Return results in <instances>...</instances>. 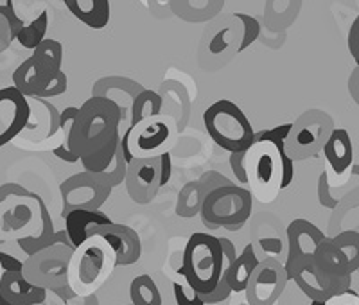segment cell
Masks as SVG:
<instances>
[{"label": "cell", "instance_id": "cell-2", "mask_svg": "<svg viewBox=\"0 0 359 305\" xmlns=\"http://www.w3.org/2000/svg\"><path fill=\"white\" fill-rule=\"evenodd\" d=\"M117 268V253L102 236L92 233L72 252L69 264V287L72 294L92 297Z\"/></svg>", "mask_w": 359, "mask_h": 305}, {"label": "cell", "instance_id": "cell-31", "mask_svg": "<svg viewBox=\"0 0 359 305\" xmlns=\"http://www.w3.org/2000/svg\"><path fill=\"white\" fill-rule=\"evenodd\" d=\"M236 18L237 20H241L243 24V40H241V45H239V53H243V50H246L252 43H255L259 38V34H261V24H259V20L255 17H252V15H248V13H236Z\"/></svg>", "mask_w": 359, "mask_h": 305}, {"label": "cell", "instance_id": "cell-30", "mask_svg": "<svg viewBox=\"0 0 359 305\" xmlns=\"http://www.w3.org/2000/svg\"><path fill=\"white\" fill-rule=\"evenodd\" d=\"M200 183H187L184 191L180 192L178 207H176L178 216L192 217L196 212H201V205L207 194H200Z\"/></svg>", "mask_w": 359, "mask_h": 305}, {"label": "cell", "instance_id": "cell-9", "mask_svg": "<svg viewBox=\"0 0 359 305\" xmlns=\"http://www.w3.org/2000/svg\"><path fill=\"white\" fill-rule=\"evenodd\" d=\"M320 271L331 277H352L359 269V232L347 230L334 237H325L313 255Z\"/></svg>", "mask_w": 359, "mask_h": 305}, {"label": "cell", "instance_id": "cell-38", "mask_svg": "<svg viewBox=\"0 0 359 305\" xmlns=\"http://www.w3.org/2000/svg\"><path fill=\"white\" fill-rule=\"evenodd\" d=\"M243 156H245V151H239V153H230V169H232L233 176L237 178V182L241 185H246V175H245V165H243Z\"/></svg>", "mask_w": 359, "mask_h": 305}, {"label": "cell", "instance_id": "cell-42", "mask_svg": "<svg viewBox=\"0 0 359 305\" xmlns=\"http://www.w3.org/2000/svg\"><path fill=\"white\" fill-rule=\"evenodd\" d=\"M160 165H162V178H160V185L163 187V185H168L172 175L171 153H163V155L160 156Z\"/></svg>", "mask_w": 359, "mask_h": 305}, {"label": "cell", "instance_id": "cell-39", "mask_svg": "<svg viewBox=\"0 0 359 305\" xmlns=\"http://www.w3.org/2000/svg\"><path fill=\"white\" fill-rule=\"evenodd\" d=\"M0 268L2 271H17V269H24V262L18 261L17 257L11 255L8 252H0Z\"/></svg>", "mask_w": 359, "mask_h": 305}, {"label": "cell", "instance_id": "cell-10", "mask_svg": "<svg viewBox=\"0 0 359 305\" xmlns=\"http://www.w3.org/2000/svg\"><path fill=\"white\" fill-rule=\"evenodd\" d=\"M63 198L62 216L69 212L85 208V210H101L104 201L110 198L114 187L102 172L81 171L70 176L60 185Z\"/></svg>", "mask_w": 359, "mask_h": 305}, {"label": "cell", "instance_id": "cell-46", "mask_svg": "<svg viewBox=\"0 0 359 305\" xmlns=\"http://www.w3.org/2000/svg\"><path fill=\"white\" fill-rule=\"evenodd\" d=\"M311 305H325V301H311Z\"/></svg>", "mask_w": 359, "mask_h": 305}, {"label": "cell", "instance_id": "cell-6", "mask_svg": "<svg viewBox=\"0 0 359 305\" xmlns=\"http://www.w3.org/2000/svg\"><path fill=\"white\" fill-rule=\"evenodd\" d=\"M253 196L243 185L226 183L205 196L200 216L205 226L239 230L252 216Z\"/></svg>", "mask_w": 359, "mask_h": 305}, {"label": "cell", "instance_id": "cell-17", "mask_svg": "<svg viewBox=\"0 0 359 305\" xmlns=\"http://www.w3.org/2000/svg\"><path fill=\"white\" fill-rule=\"evenodd\" d=\"M325 240V233L307 219H294L287 226V259L286 268L294 262L313 257L316 248Z\"/></svg>", "mask_w": 359, "mask_h": 305}, {"label": "cell", "instance_id": "cell-15", "mask_svg": "<svg viewBox=\"0 0 359 305\" xmlns=\"http://www.w3.org/2000/svg\"><path fill=\"white\" fill-rule=\"evenodd\" d=\"M160 178H162V165L158 158H135L128 167L126 191L131 200L139 205H146L153 200L158 192Z\"/></svg>", "mask_w": 359, "mask_h": 305}, {"label": "cell", "instance_id": "cell-36", "mask_svg": "<svg viewBox=\"0 0 359 305\" xmlns=\"http://www.w3.org/2000/svg\"><path fill=\"white\" fill-rule=\"evenodd\" d=\"M0 15L8 20L9 27H11L13 38H17V34L20 33L22 27H24V20L17 15L15 8H13V0H6V4H0Z\"/></svg>", "mask_w": 359, "mask_h": 305}, {"label": "cell", "instance_id": "cell-28", "mask_svg": "<svg viewBox=\"0 0 359 305\" xmlns=\"http://www.w3.org/2000/svg\"><path fill=\"white\" fill-rule=\"evenodd\" d=\"M118 146H121V135H118L115 140L108 142L104 147H101L99 151H95V153H92V155H88V156H85V158L79 160L83 165V169H85V171H90V172H104L108 167H110V163H111V160H114L115 153H117Z\"/></svg>", "mask_w": 359, "mask_h": 305}, {"label": "cell", "instance_id": "cell-13", "mask_svg": "<svg viewBox=\"0 0 359 305\" xmlns=\"http://www.w3.org/2000/svg\"><path fill=\"white\" fill-rule=\"evenodd\" d=\"M290 277L286 266L275 257H266L264 261L253 271L246 287V301L248 305H273L284 293Z\"/></svg>", "mask_w": 359, "mask_h": 305}, {"label": "cell", "instance_id": "cell-40", "mask_svg": "<svg viewBox=\"0 0 359 305\" xmlns=\"http://www.w3.org/2000/svg\"><path fill=\"white\" fill-rule=\"evenodd\" d=\"M325 305H359V294L354 293L352 289H348L345 293L338 294V297L325 301Z\"/></svg>", "mask_w": 359, "mask_h": 305}, {"label": "cell", "instance_id": "cell-37", "mask_svg": "<svg viewBox=\"0 0 359 305\" xmlns=\"http://www.w3.org/2000/svg\"><path fill=\"white\" fill-rule=\"evenodd\" d=\"M347 45H348V53H351V56L354 57L355 65H358L359 69V15L354 18L351 29H348Z\"/></svg>", "mask_w": 359, "mask_h": 305}, {"label": "cell", "instance_id": "cell-44", "mask_svg": "<svg viewBox=\"0 0 359 305\" xmlns=\"http://www.w3.org/2000/svg\"><path fill=\"white\" fill-rule=\"evenodd\" d=\"M226 33H229V31L224 29V31H221V33H217L216 36H214V40L210 41V53L217 54V45H221V50L226 47V43H224V34H226Z\"/></svg>", "mask_w": 359, "mask_h": 305}, {"label": "cell", "instance_id": "cell-8", "mask_svg": "<svg viewBox=\"0 0 359 305\" xmlns=\"http://www.w3.org/2000/svg\"><path fill=\"white\" fill-rule=\"evenodd\" d=\"M76 248L65 244H54L24 261V277L33 285L47 291H60L69 287V264Z\"/></svg>", "mask_w": 359, "mask_h": 305}, {"label": "cell", "instance_id": "cell-21", "mask_svg": "<svg viewBox=\"0 0 359 305\" xmlns=\"http://www.w3.org/2000/svg\"><path fill=\"white\" fill-rule=\"evenodd\" d=\"M63 219H65V232L69 233V239L74 244V248L81 246L88 239L92 226L114 223L108 217V214H104L102 210H85V208L69 212Z\"/></svg>", "mask_w": 359, "mask_h": 305}, {"label": "cell", "instance_id": "cell-32", "mask_svg": "<svg viewBox=\"0 0 359 305\" xmlns=\"http://www.w3.org/2000/svg\"><path fill=\"white\" fill-rule=\"evenodd\" d=\"M128 167H130V163H128V160L124 158L123 149H121V146H118V149H117V153H115L114 160H111L110 167H108L107 171L102 172V175L107 176V179L110 182V185L115 189V187H118V185H124V182H126Z\"/></svg>", "mask_w": 359, "mask_h": 305}, {"label": "cell", "instance_id": "cell-43", "mask_svg": "<svg viewBox=\"0 0 359 305\" xmlns=\"http://www.w3.org/2000/svg\"><path fill=\"white\" fill-rule=\"evenodd\" d=\"M348 90H351V95L355 101V104L359 106V69L352 72L351 79H348Z\"/></svg>", "mask_w": 359, "mask_h": 305}, {"label": "cell", "instance_id": "cell-20", "mask_svg": "<svg viewBox=\"0 0 359 305\" xmlns=\"http://www.w3.org/2000/svg\"><path fill=\"white\" fill-rule=\"evenodd\" d=\"M323 156L336 175H343L348 171L354 160V146L348 131L345 128H334L323 146Z\"/></svg>", "mask_w": 359, "mask_h": 305}, {"label": "cell", "instance_id": "cell-23", "mask_svg": "<svg viewBox=\"0 0 359 305\" xmlns=\"http://www.w3.org/2000/svg\"><path fill=\"white\" fill-rule=\"evenodd\" d=\"M259 262L261 261H259L257 253H255V248H253L252 244H246L245 250L237 255L236 261L223 273L233 293H245L246 287H248L250 278H252L253 271L259 266Z\"/></svg>", "mask_w": 359, "mask_h": 305}, {"label": "cell", "instance_id": "cell-3", "mask_svg": "<svg viewBox=\"0 0 359 305\" xmlns=\"http://www.w3.org/2000/svg\"><path fill=\"white\" fill-rule=\"evenodd\" d=\"M178 273L196 293L207 294L214 291L224 273L219 237L205 232L192 233L185 244Z\"/></svg>", "mask_w": 359, "mask_h": 305}, {"label": "cell", "instance_id": "cell-29", "mask_svg": "<svg viewBox=\"0 0 359 305\" xmlns=\"http://www.w3.org/2000/svg\"><path fill=\"white\" fill-rule=\"evenodd\" d=\"M33 56L40 60L47 69L53 70L54 74L62 70L63 63V47L60 41L53 40V38H45L36 49L33 50Z\"/></svg>", "mask_w": 359, "mask_h": 305}, {"label": "cell", "instance_id": "cell-41", "mask_svg": "<svg viewBox=\"0 0 359 305\" xmlns=\"http://www.w3.org/2000/svg\"><path fill=\"white\" fill-rule=\"evenodd\" d=\"M13 40H15V38H13L11 27H9L8 20L0 15V53H4L9 45H11Z\"/></svg>", "mask_w": 359, "mask_h": 305}, {"label": "cell", "instance_id": "cell-19", "mask_svg": "<svg viewBox=\"0 0 359 305\" xmlns=\"http://www.w3.org/2000/svg\"><path fill=\"white\" fill-rule=\"evenodd\" d=\"M0 291L6 300L13 305H41L47 300V289L33 285L20 269L17 271H2Z\"/></svg>", "mask_w": 359, "mask_h": 305}, {"label": "cell", "instance_id": "cell-18", "mask_svg": "<svg viewBox=\"0 0 359 305\" xmlns=\"http://www.w3.org/2000/svg\"><path fill=\"white\" fill-rule=\"evenodd\" d=\"M56 74L50 69H47L40 60L31 56L25 61H22L20 65L17 67V70L13 72V86L20 90L25 97L38 99L41 92L50 85Z\"/></svg>", "mask_w": 359, "mask_h": 305}, {"label": "cell", "instance_id": "cell-27", "mask_svg": "<svg viewBox=\"0 0 359 305\" xmlns=\"http://www.w3.org/2000/svg\"><path fill=\"white\" fill-rule=\"evenodd\" d=\"M47 29H49V11H41L34 20H31L29 24H25L24 27H22V31L17 34L15 40H17L24 49L34 50L38 45L45 40Z\"/></svg>", "mask_w": 359, "mask_h": 305}, {"label": "cell", "instance_id": "cell-22", "mask_svg": "<svg viewBox=\"0 0 359 305\" xmlns=\"http://www.w3.org/2000/svg\"><path fill=\"white\" fill-rule=\"evenodd\" d=\"M63 4L90 29H104L111 18L110 0H63Z\"/></svg>", "mask_w": 359, "mask_h": 305}, {"label": "cell", "instance_id": "cell-47", "mask_svg": "<svg viewBox=\"0 0 359 305\" xmlns=\"http://www.w3.org/2000/svg\"><path fill=\"white\" fill-rule=\"evenodd\" d=\"M0 271H2V268H0ZM0 277H2V275H0Z\"/></svg>", "mask_w": 359, "mask_h": 305}, {"label": "cell", "instance_id": "cell-1", "mask_svg": "<svg viewBox=\"0 0 359 305\" xmlns=\"http://www.w3.org/2000/svg\"><path fill=\"white\" fill-rule=\"evenodd\" d=\"M123 108L107 97L92 95L76 115L70 131V149L79 160L92 155L121 135Z\"/></svg>", "mask_w": 359, "mask_h": 305}, {"label": "cell", "instance_id": "cell-7", "mask_svg": "<svg viewBox=\"0 0 359 305\" xmlns=\"http://www.w3.org/2000/svg\"><path fill=\"white\" fill-rule=\"evenodd\" d=\"M176 124L171 117L147 118L137 126H130L121 137V149L128 163L135 158H158L163 153H171L176 144Z\"/></svg>", "mask_w": 359, "mask_h": 305}, {"label": "cell", "instance_id": "cell-33", "mask_svg": "<svg viewBox=\"0 0 359 305\" xmlns=\"http://www.w3.org/2000/svg\"><path fill=\"white\" fill-rule=\"evenodd\" d=\"M172 291H175L176 305H205V301L201 300V294L196 293L187 282L185 284L175 282L172 284Z\"/></svg>", "mask_w": 359, "mask_h": 305}, {"label": "cell", "instance_id": "cell-45", "mask_svg": "<svg viewBox=\"0 0 359 305\" xmlns=\"http://www.w3.org/2000/svg\"><path fill=\"white\" fill-rule=\"evenodd\" d=\"M0 305H13V304H9L8 300H6L4 294H2V291H0Z\"/></svg>", "mask_w": 359, "mask_h": 305}, {"label": "cell", "instance_id": "cell-34", "mask_svg": "<svg viewBox=\"0 0 359 305\" xmlns=\"http://www.w3.org/2000/svg\"><path fill=\"white\" fill-rule=\"evenodd\" d=\"M67 88H69V78H67V74L63 70L56 74L50 81V85L41 92V95L38 99H50V97H57V95L65 94Z\"/></svg>", "mask_w": 359, "mask_h": 305}, {"label": "cell", "instance_id": "cell-14", "mask_svg": "<svg viewBox=\"0 0 359 305\" xmlns=\"http://www.w3.org/2000/svg\"><path fill=\"white\" fill-rule=\"evenodd\" d=\"M31 104L15 86L0 88V147L13 142L27 128Z\"/></svg>", "mask_w": 359, "mask_h": 305}, {"label": "cell", "instance_id": "cell-26", "mask_svg": "<svg viewBox=\"0 0 359 305\" xmlns=\"http://www.w3.org/2000/svg\"><path fill=\"white\" fill-rule=\"evenodd\" d=\"M131 305H162V294L149 275H139L130 284Z\"/></svg>", "mask_w": 359, "mask_h": 305}, {"label": "cell", "instance_id": "cell-35", "mask_svg": "<svg viewBox=\"0 0 359 305\" xmlns=\"http://www.w3.org/2000/svg\"><path fill=\"white\" fill-rule=\"evenodd\" d=\"M232 287H230L229 280H226V277H221L219 284L214 287V291H210V293L207 294H201V300L205 301V304H221V301H224L226 298L232 294Z\"/></svg>", "mask_w": 359, "mask_h": 305}, {"label": "cell", "instance_id": "cell-48", "mask_svg": "<svg viewBox=\"0 0 359 305\" xmlns=\"http://www.w3.org/2000/svg\"><path fill=\"white\" fill-rule=\"evenodd\" d=\"M0 244H2V240H0Z\"/></svg>", "mask_w": 359, "mask_h": 305}, {"label": "cell", "instance_id": "cell-5", "mask_svg": "<svg viewBox=\"0 0 359 305\" xmlns=\"http://www.w3.org/2000/svg\"><path fill=\"white\" fill-rule=\"evenodd\" d=\"M203 124L208 137L229 153L246 151L255 142V130L245 111L229 99L212 102L203 111Z\"/></svg>", "mask_w": 359, "mask_h": 305}, {"label": "cell", "instance_id": "cell-4", "mask_svg": "<svg viewBox=\"0 0 359 305\" xmlns=\"http://www.w3.org/2000/svg\"><path fill=\"white\" fill-rule=\"evenodd\" d=\"M246 189L255 200L271 203L282 191L284 160L280 151L269 140H255L243 156Z\"/></svg>", "mask_w": 359, "mask_h": 305}, {"label": "cell", "instance_id": "cell-11", "mask_svg": "<svg viewBox=\"0 0 359 305\" xmlns=\"http://www.w3.org/2000/svg\"><path fill=\"white\" fill-rule=\"evenodd\" d=\"M332 130L334 128L329 115L318 110L306 111L298 118L297 124H293V130L286 142L287 155L293 160L311 158L323 151V146Z\"/></svg>", "mask_w": 359, "mask_h": 305}, {"label": "cell", "instance_id": "cell-24", "mask_svg": "<svg viewBox=\"0 0 359 305\" xmlns=\"http://www.w3.org/2000/svg\"><path fill=\"white\" fill-rule=\"evenodd\" d=\"M131 122L130 126H137L147 118L156 117L162 111V97L153 90H142L130 108Z\"/></svg>", "mask_w": 359, "mask_h": 305}, {"label": "cell", "instance_id": "cell-16", "mask_svg": "<svg viewBox=\"0 0 359 305\" xmlns=\"http://www.w3.org/2000/svg\"><path fill=\"white\" fill-rule=\"evenodd\" d=\"M97 233L102 236L108 243L114 246L117 253V266H131L139 262L142 255V243H140L139 233L128 224H102V226H92L90 236Z\"/></svg>", "mask_w": 359, "mask_h": 305}, {"label": "cell", "instance_id": "cell-12", "mask_svg": "<svg viewBox=\"0 0 359 305\" xmlns=\"http://www.w3.org/2000/svg\"><path fill=\"white\" fill-rule=\"evenodd\" d=\"M286 271L290 280H294V284L311 301H329L348 291L352 285V277H331L320 271L313 257L294 262L293 266L286 268Z\"/></svg>", "mask_w": 359, "mask_h": 305}, {"label": "cell", "instance_id": "cell-25", "mask_svg": "<svg viewBox=\"0 0 359 305\" xmlns=\"http://www.w3.org/2000/svg\"><path fill=\"white\" fill-rule=\"evenodd\" d=\"M79 108L76 106H69L62 111V118H60V140H57L56 147H54V155L60 160L67 163H76L79 162V158L72 153L70 149V131H72V124L76 121V115H78Z\"/></svg>", "mask_w": 359, "mask_h": 305}]
</instances>
